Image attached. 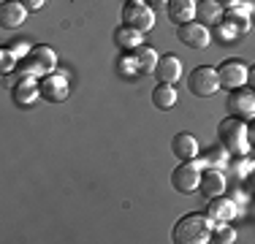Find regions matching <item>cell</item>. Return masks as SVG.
Segmentation results:
<instances>
[{"label": "cell", "instance_id": "cell-21", "mask_svg": "<svg viewBox=\"0 0 255 244\" xmlns=\"http://www.w3.org/2000/svg\"><path fill=\"white\" fill-rule=\"evenodd\" d=\"M133 54H136L138 76H149V73H155V68H157V60H160V54H157L152 46H138Z\"/></svg>", "mask_w": 255, "mask_h": 244}, {"label": "cell", "instance_id": "cell-13", "mask_svg": "<svg viewBox=\"0 0 255 244\" xmlns=\"http://www.w3.org/2000/svg\"><path fill=\"white\" fill-rule=\"evenodd\" d=\"M236 215H239V206H236L234 198L217 195V198L206 201V217H209L212 223H234Z\"/></svg>", "mask_w": 255, "mask_h": 244}, {"label": "cell", "instance_id": "cell-18", "mask_svg": "<svg viewBox=\"0 0 255 244\" xmlns=\"http://www.w3.org/2000/svg\"><path fill=\"white\" fill-rule=\"evenodd\" d=\"M171 152L179 160H196V157L201 155L196 136H190V133H177V136L171 138Z\"/></svg>", "mask_w": 255, "mask_h": 244}, {"label": "cell", "instance_id": "cell-14", "mask_svg": "<svg viewBox=\"0 0 255 244\" xmlns=\"http://www.w3.org/2000/svg\"><path fill=\"white\" fill-rule=\"evenodd\" d=\"M166 14H168V19L179 27V24H187L198 16V3L196 0H168Z\"/></svg>", "mask_w": 255, "mask_h": 244}, {"label": "cell", "instance_id": "cell-9", "mask_svg": "<svg viewBox=\"0 0 255 244\" xmlns=\"http://www.w3.org/2000/svg\"><path fill=\"white\" fill-rule=\"evenodd\" d=\"M177 38L190 49H206L212 44V33L204 22H187L177 27Z\"/></svg>", "mask_w": 255, "mask_h": 244}, {"label": "cell", "instance_id": "cell-8", "mask_svg": "<svg viewBox=\"0 0 255 244\" xmlns=\"http://www.w3.org/2000/svg\"><path fill=\"white\" fill-rule=\"evenodd\" d=\"M71 87H68V76L65 73H46L44 79H41V98H44L46 103H63L65 98H68Z\"/></svg>", "mask_w": 255, "mask_h": 244}, {"label": "cell", "instance_id": "cell-26", "mask_svg": "<svg viewBox=\"0 0 255 244\" xmlns=\"http://www.w3.org/2000/svg\"><path fill=\"white\" fill-rule=\"evenodd\" d=\"M16 65H19V60L14 57V52H11L8 46L0 49V71H3V73H11V71H16Z\"/></svg>", "mask_w": 255, "mask_h": 244}, {"label": "cell", "instance_id": "cell-11", "mask_svg": "<svg viewBox=\"0 0 255 244\" xmlns=\"http://www.w3.org/2000/svg\"><path fill=\"white\" fill-rule=\"evenodd\" d=\"M253 11H255V3H250V0H239L236 5L226 8V16H223V19L242 35V33H247L250 24H253Z\"/></svg>", "mask_w": 255, "mask_h": 244}, {"label": "cell", "instance_id": "cell-33", "mask_svg": "<svg viewBox=\"0 0 255 244\" xmlns=\"http://www.w3.org/2000/svg\"><path fill=\"white\" fill-rule=\"evenodd\" d=\"M236 3H239V0H220L223 8H231V5H236Z\"/></svg>", "mask_w": 255, "mask_h": 244}, {"label": "cell", "instance_id": "cell-28", "mask_svg": "<svg viewBox=\"0 0 255 244\" xmlns=\"http://www.w3.org/2000/svg\"><path fill=\"white\" fill-rule=\"evenodd\" d=\"M8 49L14 52V57H16V60H25L27 54H30V49H33V46H30L27 41H19V44H14V46H8Z\"/></svg>", "mask_w": 255, "mask_h": 244}, {"label": "cell", "instance_id": "cell-22", "mask_svg": "<svg viewBox=\"0 0 255 244\" xmlns=\"http://www.w3.org/2000/svg\"><path fill=\"white\" fill-rule=\"evenodd\" d=\"M223 16H226V8L220 5V0H201L198 3V19L201 22H223Z\"/></svg>", "mask_w": 255, "mask_h": 244}, {"label": "cell", "instance_id": "cell-20", "mask_svg": "<svg viewBox=\"0 0 255 244\" xmlns=\"http://www.w3.org/2000/svg\"><path fill=\"white\" fill-rule=\"evenodd\" d=\"M174 103H177V90H174V84L160 82L152 90V106L157 109V112H168Z\"/></svg>", "mask_w": 255, "mask_h": 244}, {"label": "cell", "instance_id": "cell-1", "mask_svg": "<svg viewBox=\"0 0 255 244\" xmlns=\"http://www.w3.org/2000/svg\"><path fill=\"white\" fill-rule=\"evenodd\" d=\"M174 244H209L212 242V220L206 212H190L179 217L174 225Z\"/></svg>", "mask_w": 255, "mask_h": 244}, {"label": "cell", "instance_id": "cell-30", "mask_svg": "<svg viewBox=\"0 0 255 244\" xmlns=\"http://www.w3.org/2000/svg\"><path fill=\"white\" fill-rule=\"evenodd\" d=\"M247 87H253V90H255V65H253L250 71H247Z\"/></svg>", "mask_w": 255, "mask_h": 244}, {"label": "cell", "instance_id": "cell-12", "mask_svg": "<svg viewBox=\"0 0 255 244\" xmlns=\"http://www.w3.org/2000/svg\"><path fill=\"white\" fill-rule=\"evenodd\" d=\"M11 98H14L16 106H33L35 101L41 98V79L33 76H19L11 90Z\"/></svg>", "mask_w": 255, "mask_h": 244}, {"label": "cell", "instance_id": "cell-23", "mask_svg": "<svg viewBox=\"0 0 255 244\" xmlns=\"http://www.w3.org/2000/svg\"><path fill=\"white\" fill-rule=\"evenodd\" d=\"M27 57L35 60V63H38L46 73H54V68H57V54H54L49 46H33Z\"/></svg>", "mask_w": 255, "mask_h": 244}, {"label": "cell", "instance_id": "cell-17", "mask_svg": "<svg viewBox=\"0 0 255 244\" xmlns=\"http://www.w3.org/2000/svg\"><path fill=\"white\" fill-rule=\"evenodd\" d=\"M114 44L123 49V52H136L138 46H144V33L130 27V24H120L114 30Z\"/></svg>", "mask_w": 255, "mask_h": 244}, {"label": "cell", "instance_id": "cell-32", "mask_svg": "<svg viewBox=\"0 0 255 244\" xmlns=\"http://www.w3.org/2000/svg\"><path fill=\"white\" fill-rule=\"evenodd\" d=\"M247 182H250V187L255 190V160H253V166H250V174H247Z\"/></svg>", "mask_w": 255, "mask_h": 244}, {"label": "cell", "instance_id": "cell-2", "mask_svg": "<svg viewBox=\"0 0 255 244\" xmlns=\"http://www.w3.org/2000/svg\"><path fill=\"white\" fill-rule=\"evenodd\" d=\"M217 141L231 152V157L234 155H247L250 146H253L250 144V133H247V122L234 117V114H228V117L217 125Z\"/></svg>", "mask_w": 255, "mask_h": 244}, {"label": "cell", "instance_id": "cell-24", "mask_svg": "<svg viewBox=\"0 0 255 244\" xmlns=\"http://www.w3.org/2000/svg\"><path fill=\"white\" fill-rule=\"evenodd\" d=\"M212 242L215 244H231L236 242V231L231 223H212Z\"/></svg>", "mask_w": 255, "mask_h": 244}, {"label": "cell", "instance_id": "cell-15", "mask_svg": "<svg viewBox=\"0 0 255 244\" xmlns=\"http://www.w3.org/2000/svg\"><path fill=\"white\" fill-rule=\"evenodd\" d=\"M27 19V8L22 5V0H3L0 3V24L8 30L22 27Z\"/></svg>", "mask_w": 255, "mask_h": 244}, {"label": "cell", "instance_id": "cell-27", "mask_svg": "<svg viewBox=\"0 0 255 244\" xmlns=\"http://www.w3.org/2000/svg\"><path fill=\"white\" fill-rule=\"evenodd\" d=\"M215 35H217L220 41H226V44H228V41H234L239 33H236V30L231 27V24H228L226 19H223V22H217V24H215Z\"/></svg>", "mask_w": 255, "mask_h": 244}, {"label": "cell", "instance_id": "cell-29", "mask_svg": "<svg viewBox=\"0 0 255 244\" xmlns=\"http://www.w3.org/2000/svg\"><path fill=\"white\" fill-rule=\"evenodd\" d=\"M22 5H25L27 11H41L46 5V0H22Z\"/></svg>", "mask_w": 255, "mask_h": 244}, {"label": "cell", "instance_id": "cell-6", "mask_svg": "<svg viewBox=\"0 0 255 244\" xmlns=\"http://www.w3.org/2000/svg\"><path fill=\"white\" fill-rule=\"evenodd\" d=\"M226 106H228V112L234 114V117H239V120H245V122L255 120V90L247 87V84H245V87L231 90Z\"/></svg>", "mask_w": 255, "mask_h": 244}, {"label": "cell", "instance_id": "cell-5", "mask_svg": "<svg viewBox=\"0 0 255 244\" xmlns=\"http://www.w3.org/2000/svg\"><path fill=\"white\" fill-rule=\"evenodd\" d=\"M123 24H130L141 33H149L155 27V8L144 0H128L123 5Z\"/></svg>", "mask_w": 255, "mask_h": 244}, {"label": "cell", "instance_id": "cell-10", "mask_svg": "<svg viewBox=\"0 0 255 244\" xmlns=\"http://www.w3.org/2000/svg\"><path fill=\"white\" fill-rule=\"evenodd\" d=\"M226 174H223V168H212V166H206L201 171V182H198V193H201V198L206 201H212V198H217V195H223L226 193Z\"/></svg>", "mask_w": 255, "mask_h": 244}, {"label": "cell", "instance_id": "cell-34", "mask_svg": "<svg viewBox=\"0 0 255 244\" xmlns=\"http://www.w3.org/2000/svg\"><path fill=\"white\" fill-rule=\"evenodd\" d=\"M149 5H152V8H157V5H168V0H149Z\"/></svg>", "mask_w": 255, "mask_h": 244}, {"label": "cell", "instance_id": "cell-4", "mask_svg": "<svg viewBox=\"0 0 255 244\" xmlns=\"http://www.w3.org/2000/svg\"><path fill=\"white\" fill-rule=\"evenodd\" d=\"M201 171L204 166L196 160H182L171 174V187L182 195H190L193 190H198V182H201Z\"/></svg>", "mask_w": 255, "mask_h": 244}, {"label": "cell", "instance_id": "cell-31", "mask_svg": "<svg viewBox=\"0 0 255 244\" xmlns=\"http://www.w3.org/2000/svg\"><path fill=\"white\" fill-rule=\"evenodd\" d=\"M247 133H250V144H255V120L247 122Z\"/></svg>", "mask_w": 255, "mask_h": 244}, {"label": "cell", "instance_id": "cell-3", "mask_svg": "<svg viewBox=\"0 0 255 244\" xmlns=\"http://www.w3.org/2000/svg\"><path fill=\"white\" fill-rule=\"evenodd\" d=\"M187 90H190L196 98H212L220 87V76H217V68H209V65H198V68L190 71L187 76Z\"/></svg>", "mask_w": 255, "mask_h": 244}, {"label": "cell", "instance_id": "cell-25", "mask_svg": "<svg viewBox=\"0 0 255 244\" xmlns=\"http://www.w3.org/2000/svg\"><path fill=\"white\" fill-rule=\"evenodd\" d=\"M120 73L123 76H138V65H136V54L133 52H125L120 57Z\"/></svg>", "mask_w": 255, "mask_h": 244}, {"label": "cell", "instance_id": "cell-16", "mask_svg": "<svg viewBox=\"0 0 255 244\" xmlns=\"http://www.w3.org/2000/svg\"><path fill=\"white\" fill-rule=\"evenodd\" d=\"M157 82H166V84H177L182 79V60L177 54H163L157 60V68H155Z\"/></svg>", "mask_w": 255, "mask_h": 244}, {"label": "cell", "instance_id": "cell-7", "mask_svg": "<svg viewBox=\"0 0 255 244\" xmlns=\"http://www.w3.org/2000/svg\"><path fill=\"white\" fill-rule=\"evenodd\" d=\"M247 63L242 60H226V63L217 65V76H220V87L223 90H236V87H245L247 84Z\"/></svg>", "mask_w": 255, "mask_h": 244}, {"label": "cell", "instance_id": "cell-19", "mask_svg": "<svg viewBox=\"0 0 255 244\" xmlns=\"http://www.w3.org/2000/svg\"><path fill=\"white\" fill-rule=\"evenodd\" d=\"M231 160V152L226 149L223 144H215V146H209L206 152H201L198 155V163L206 168V166H212V168H226V163Z\"/></svg>", "mask_w": 255, "mask_h": 244}]
</instances>
